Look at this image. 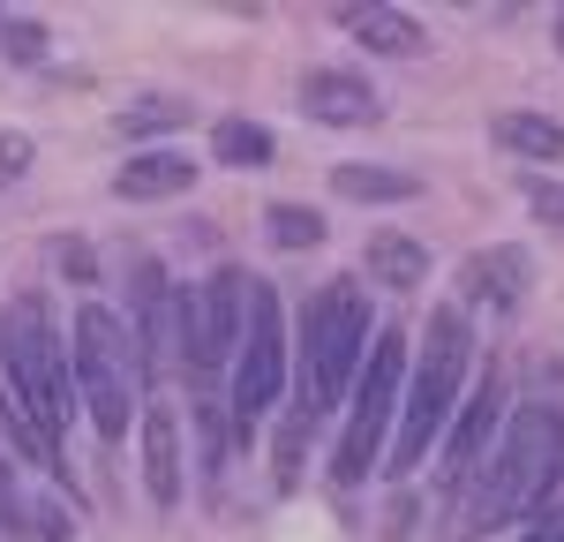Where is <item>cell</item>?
Returning <instances> with one entry per match:
<instances>
[{"label": "cell", "instance_id": "cell-1", "mask_svg": "<svg viewBox=\"0 0 564 542\" xmlns=\"http://www.w3.org/2000/svg\"><path fill=\"white\" fill-rule=\"evenodd\" d=\"M557 483H564V406L527 400L520 414L505 422V437L489 445L481 483L467 490V528L489 535V528H505V520H527Z\"/></svg>", "mask_w": 564, "mask_h": 542}, {"label": "cell", "instance_id": "cell-2", "mask_svg": "<svg viewBox=\"0 0 564 542\" xmlns=\"http://www.w3.org/2000/svg\"><path fill=\"white\" fill-rule=\"evenodd\" d=\"M0 377H8V400L61 445V430L76 414V377L61 369V324L45 294H15L0 310Z\"/></svg>", "mask_w": 564, "mask_h": 542}, {"label": "cell", "instance_id": "cell-3", "mask_svg": "<svg viewBox=\"0 0 564 542\" xmlns=\"http://www.w3.org/2000/svg\"><path fill=\"white\" fill-rule=\"evenodd\" d=\"M467 355H475V332H467V316L459 310H436L422 324V355L406 369V400H399V437L384 452V475H414L422 459H430L436 430H444V414L459 400V377H467Z\"/></svg>", "mask_w": 564, "mask_h": 542}, {"label": "cell", "instance_id": "cell-4", "mask_svg": "<svg viewBox=\"0 0 564 542\" xmlns=\"http://www.w3.org/2000/svg\"><path fill=\"white\" fill-rule=\"evenodd\" d=\"M377 347V324L354 279H332L324 294H308V324H302V384H308V414H324L332 400H354V377Z\"/></svg>", "mask_w": 564, "mask_h": 542}, {"label": "cell", "instance_id": "cell-5", "mask_svg": "<svg viewBox=\"0 0 564 542\" xmlns=\"http://www.w3.org/2000/svg\"><path fill=\"white\" fill-rule=\"evenodd\" d=\"M68 355H76V392H84L98 437H129L135 422V392H143V347L113 310H84L68 324Z\"/></svg>", "mask_w": 564, "mask_h": 542}, {"label": "cell", "instance_id": "cell-6", "mask_svg": "<svg viewBox=\"0 0 564 542\" xmlns=\"http://www.w3.org/2000/svg\"><path fill=\"white\" fill-rule=\"evenodd\" d=\"M406 369H414L406 332L384 324L377 347H369V361H361V377H354V422H347V437H339V459H332L339 483H361V475L384 459V422H391V406L406 400Z\"/></svg>", "mask_w": 564, "mask_h": 542}, {"label": "cell", "instance_id": "cell-7", "mask_svg": "<svg viewBox=\"0 0 564 542\" xmlns=\"http://www.w3.org/2000/svg\"><path fill=\"white\" fill-rule=\"evenodd\" d=\"M249 271H212L204 286H188L181 294V361L196 369V377H212L226 361L241 355V339H249Z\"/></svg>", "mask_w": 564, "mask_h": 542}, {"label": "cell", "instance_id": "cell-8", "mask_svg": "<svg viewBox=\"0 0 564 542\" xmlns=\"http://www.w3.org/2000/svg\"><path fill=\"white\" fill-rule=\"evenodd\" d=\"M286 392V310L271 286H249V339H241V361H234V422L257 430L263 414Z\"/></svg>", "mask_w": 564, "mask_h": 542}, {"label": "cell", "instance_id": "cell-9", "mask_svg": "<svg viewBox=\"0 0 564 542\" xmlns=\"http://www.w3.org/2000/svg\"><path fill=\"white\" fill-rule=\"evenodd\" d=\"M302 113L324 129H369V121H384V90L361 84L354 68H316L302 84Z\"/></svg>", "mask_w": 564, "mask_h": 542}, {"label": "cell", "instance_id": "cell-10", "mask_svg": "<svg viewBox=\"0 0 564 542\" xmlns=\"http://www.w3.org/2000/svg\"><path fill=\"white\" fill-rule=\"evenodd\" d=\"M527 249L520 241H505V249H475L467 264H459V302H481V310L512 316L527 302Z\"/></svg>", "mask_w": 564, "mask_h": 542}, {"label": "cell", "instance_id": "cell-11", "mask_svg": "<svg viewBox=\"0 0 564 542\" xmlns=\"http://www.w3.org/2000/svg\"><path fill=\"white\" fill-rule=\"evenodd\" d=\"M497 414H505V361H489L475 384V400H467V414L452 422V437H444V467L452 475H467L481 452H489V437H497Z\"/></svg>", "mask_w": 564, "mask_h": 542}, {"label": "cell", "instance_id": "cell-12", "mask_svg": "<svg viewBox=\"0 0 564 542\" xmlns=\"http://www.w3.org/2000/svg\"><path fill=\"white\" fill-rule=\"evenodd\" d=\"M135 332H143V369L181 355V294L159 264H135Z\"/></svg>", "mask_w": 564, "mask_h": 542}, {"label": "cell", "instance_id": "cell-13", "mask_svg": "<svg viewBox=\"0 0 564 542\" xmlns=\"http://www.w3.org/2000/svg\"><path fill=\"white\" fill-rule=\"evenodd\" d=\"M143 490L159 512L181 505V430H174V406H143Z\"/></svg>", "mask_w": 564, "mask_h": 542}, {"label": "cell", "instance_id": "cell-14", "mask_svg": "<svg viewBox=\"0 0 564 542\" xmlns=\"http://www.w3.org/2000/svg\"><path fill=\"white\" fill-rule=\"evenodd\" d=\"M196 181V159L188 151H135L129 166L113 174V196H129V204H159V196H181Z\"/></svg>", "mask_w": 564, "mask_h": 542}, {"label": "cell", "instance_id": "cell-15", "mask_svg": "<svg viewBox=\"0 0 564 542\" xmlns=\"http://www.w3.org/2000/svg\"><path fill=\"white\" fill-rule=\"evenodd\" d=\"M489 143L512 151V159H527V166H557L564 159V121H550V113H497V121H489Z\"/></svg>", "mask_w": 564, "mask_h": 542}, {"label": "cell", "instance_id": "cell-16", "mask_svg": "<svg viewBox=\"0 0 564 542\" xmlns=\"http://www.w3.org/2000/svg\"><path fill=\"white\" fill-rule=\"evenodd\" d=\"M332 15H339L369 53H422V45H430V31H422L406 8H332Z\"/></svg>", "mask_w": 564, "mask_h": 542}, {"label": "cell", "instance_id": "cell-17", "mask_svg": "<svg viewBox=\"0 0 564 542\" xmlns=\"http://www.w3.org/2000/svg\"><path fill=\"white\" fill-rule=\"evenodd\" d=\"M361 257H369V271H377V279H384V286H399V294H406V286H422V279H430V249H422V241H414V234H399V226H377V234H369V249H361Z\"/></svg>", "mask_w": 564, "mask_h": 542}, {"label": "cell", "instance_id": "cell-18", "mask_svg": "<svg viewBox=\"0 0 564 542\" xmlns=\"http://www.w3.org/2000/svg\"><path fill=\"white\" fill-rule=\"evenodd\" d=\"M332 188L354 196V204H414V196H422V181L399 174V166H339Z\"/></svg>", "mask_w": 564, "mask_h": 542}, {"label": "cell", "instance_id": "cell-19", "mask_svg": "<svg viewBox=\"0 0 564 542\" xmlns=\"http://www.w3.org/2000/svg\"><path fill=\"white\" fill-rule=\"evenodd\" d=\"M212 151L226 159V166H271V159H279L271 129H263V121H241V113H226V121L212 129Z\"/></svg>", "mask_w": 564, "mask_h": 542}, {"label": "cell", "instance_id": "cell-20", "mask_svg": "<svg viewBox=\"0 0 564 542\" xmlns=\"http://www.w3.org/2000/svg\"><path fill=\"white\" fill-rule=\"evenodd\" d=\"M263 234H271V249H316V241H324V212H308V204H271V212H263Z\"/></svg>", "mask_w": 564, "mask_h": 542}, {"label": "cell", "instance_id": "cell-21", "mask_svg": "<svg viewBox=\"0 0 564 542\" xmlns=\"http://www.w3.org/2000/svg\"><path fill=\"white\" fill-rule=\"evenodd\" d=\"M188 121V98H135V106H121V121L113 129L129 136V143H143V136H166Z\"/></svg>", "mask_w": 564, "mask_h": 542}, {"label": "cell", "instance_id": "cell-22", "mask_svg": "<svg viewBox=\"0 0 564 542\" xmlns=\"http://www.w3.org/2000/svg\"><path fill=\"white\" fill-rule=\"evenodd\" d=\"M302 452H308V406L286 422V437H279V483H294V475H302Z\"/></svg>", "mask_w": 564, "mask_h": 542}, {"label": "cell", "instance_id": "cell-23", "mask_svg": "<svg viewBox=\"0 0 564 542\" xmlns=\"http://www.w3.org/2000/svg\"><path fill=\"white\" fill-rule=\"evenodd\" d=\"M8 61H45V23H23V15H8Z\"/></svg>", "mask_w": 564, "mask_h": 542}, {"label": "cell", "instance_id": "cell-24", "mask_svg": "<svg viewBox=\"0 0 564 542\" xmlns=\"http://www.w3.org/2000/svg\"><path fill=\"white\" fill-rule=\"evenodd\" d=\"M15 174H31V136L0 129V181H15Z\"/></svg>", "mask_w": 564, "mask_h": 542}, {"label": "cell", "instance_id": "cell-25", "mask_svg": "<svg viewBox=\"0 0 564 542\" xmlns=\"http://www.w3.org/2000/svg\"><path fill=\"white\" fill-rule=\"evenodd\" d=\"M53 257L68 264V279H76V286H84V279H90V249H76V241H53Z\"/></svg>", "mask_w": 564, "mask_h": 542}, {"label": "cell", "instance_id": "cell-26", "mask_svg": "<svg viewBox=\"0 0 564 542\" xmlns=\"http://www.w3.org/2000/svg\"><path fill=\"white\" fill-rule=\"evenodd\" d=\"M520 542H564V512H550V520H542V528H527Z\"/></svg>", "mask_w": 564, "mask_h": 542}, {"label": "cell", "instance_id": "cell-27", "mask_svg": "<svg viewBox=\"0 0 564 542\" xmlns=\"http://www.w3.org/2000/svg\"><path fill=\"white\" fill-rule=\"evenodd\" d=\"M550 39H557V53H564V8H557V31H550Z\"/></svg>", "mask_w": 564, "mask_h": 542}]
</instances>
